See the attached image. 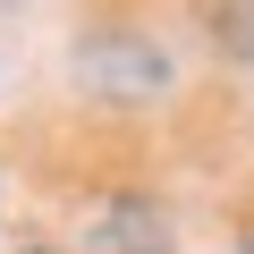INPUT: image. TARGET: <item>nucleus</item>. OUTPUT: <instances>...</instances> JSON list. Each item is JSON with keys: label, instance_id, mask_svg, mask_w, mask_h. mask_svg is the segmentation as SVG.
Returning a JSON list of instances; mask_svg holds the SVG:
<instances>
[]
</instances>
